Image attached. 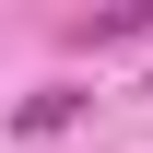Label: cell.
<instances>
[{"label":"cell","mask_w":153,"mask_h":153,"mask_svg":"<svg viewBox=\"0 0 153 153\" xmlns=\"http://www.w3.org/2000/svg\"><path fill=\"white\" fill-rule=\"evenodd\" d=\"M59 118H82V94H71V82H59V94H36V106H24V118H12V130H24V141H47V130H59Z\"/></svg>","instance_id":"cell-1"}]
</instances>
